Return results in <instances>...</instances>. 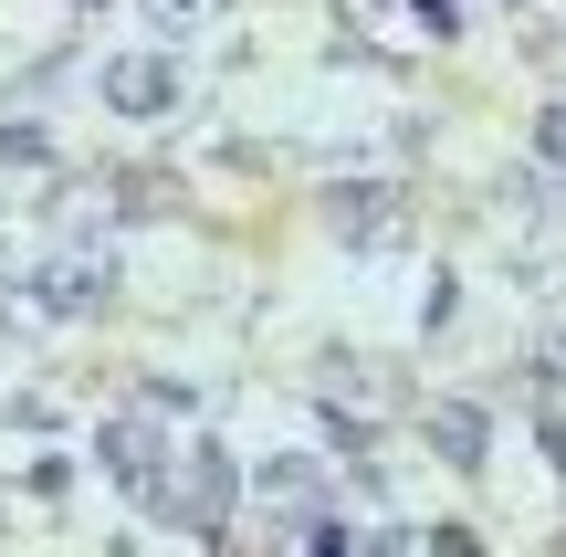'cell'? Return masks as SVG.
Listing matches in <instances>:
<instances>
[{"instance_id":"obj_1","label":"cell","mask_w":566,"mask_h":557,"mask_svg":"<svg viewBox=\"0 0 566 557\" xmlns=\"http://www.w3.org/2000/svg\"><path fill=\"white\" fill-rule=\"evenodd\" d=\"M95 453H105V474L126 484V505H137V516H168V526H179L189 495H179V442H168V432H147V421H105Z\"/></svg>"},{"instance_id":"obj_2","label":"cell","mask_w":566,"mask_h":557,"mask_svg":"<svg viewBox=\"0 0 566 557\" xmlns=\"http://www.w3.org/2000/svg\"><path fill=\"white\" fill-rule=\"evenodd\" d=\"M105 105H116V116H179V63L168 53H116L105 63Z\"/></svg>"},{"instance_id":"obj_3","label":"cell","mask_w":566,"mask_h":557,"mask_svg":"<svg viewBox=\"0 0 566 557\" xmlns=\"http://www.w3.org/2000/svg\"><path fill=\"white\" fill-rule=\"evenodd\" d=\"M430 453H441L451 474H483V453H493V442H483V411H462V400L430 411Z\"/></svg>"},{"instance_id":"obj_4","label":"cell","mask_w":566,"mask_h":557,"mask_svg":"<svg viewBox=\"0 0 566 557\" xmlns=\"http://www.w3.org/2000/svg\"><path fill=\"white\" fill-rule=\"evenodd\" d=\"M388 210H399V189H325V221L336 231H378Z\"/></svg>"},{"instance_id":"obj_5","label":"cell","mask_w":566,"mask_h":557,"mask_svg":"<svg viewBox=\"0 0 566 557\" xmlns=\"http://www.w3.org/2000/svg\"><path fill=\"white\" fill-rule=\"evenodd\" d=\"M210 11H221V0H137V21H147V32H168V42H179V32H200Z\"/></svg>"},{"instance_id":"obj_6","label":"cell","mask_w":566,"mask_h":557,"mask_svg":"<svg viewBox=\"0 0 566 557\" xmlns=\"http://www.w3.org/2000/svg\"><path fill=\"white\" fill-rule=\"evenodd\" d=\"M252 484H263V495H315V484H325V463H315V453H283V463H263Z\"/></svg>"},{"instance_id":"obj_7","label":"cell","mask_w":566,"mask_h":557,"mask_svg":"<svg viewBox=\"0 0 566 557\" xmlns=\"http://www.w3.org/2000/svg\"><path fill=\"white\" fill-rule=\"evenodd\" d=\"M0 158H11V168H42L53 147H42V126H0Z\"/></svg>"},{"instance_id":"obj_8","label":"cell","mask_w":566,"mask_h":557,"mask_svg":"<svg viewBox=\"0 0 566 557\" xmlns=\"http://www.w3.org/2000/svg\"><path fill=\"white\" fill-rule=\"evenodd\" d=\"M21 484H32V495H74V463H63V453H42V463H32Z\"/></svg>"},{"instance_id":"obj_9","label":"cell","mask_w":566,"mask_h":557,"mask_svg":"<svg viewBox=\"0 0 566 557\" xmlns=\"http://www.w3.org/2000/svg\"><path fill=\"white\" fill-rule=\"evenodd\" d=\"M399 11H420V32H430V42H451V32H462V11H451V0H399Z\"/></svg>"},{"instance_id":"obj_10","label":"cell","mask_w":566,"mask_h":557,"mask_svg":"<svg viewBox=\"0 0 566 557\" xmlns=\"http://www.w3.org/2000/svg\"><path fill=\"white\" fill-rule=\"evenodd\" d=\"M535 147H546V158L566 168V105H546V126H535Z\"/></svg>"},{"instance_id":"obj_11","label":"cell","mask_w":566,"mask_h":557,"mask_svg":"<svg viewBox=\"0 0 566 557\" xmlns=\"http://www.w3.org/2000/svg\"><path fill=\"white\" fill-rule=\"evenodd\" d=\"M504 11H514V0H504Z\"/></svg>"}]
</instances>
